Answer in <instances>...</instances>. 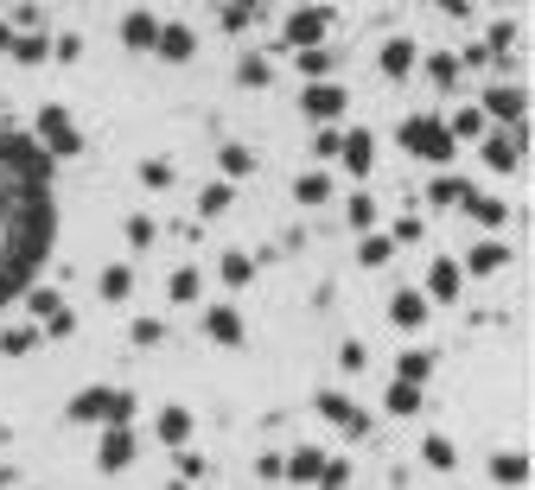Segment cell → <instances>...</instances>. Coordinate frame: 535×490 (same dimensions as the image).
Segmentation results:
<instances>
[{"instance_id":"obj_1","label":"cell","mask_w":535,"mask_h":490,"mask_svg":"<svg viewBox=\"0 0 535 490\" xmlns=\"http://www.w3.org/2000/svg\"><path fill=\"white\" fill-rule=\"evenodd\" d=\"M134 414H141V395L115 389V382H90V389H77L71 408H64L71 427H109V420H134Z\"/></svg>"},{"instance_id":"obj_2","label":"cell","mask_w":535,"mask_h":490,"mask_svg":"<svg viewBox=\"0 0 535 490\" xmlns=\"http://www.w3.org/2000/svg\"><path fill=\"white\" fill-rule=\"evenodd\" d=\"M395 147L408 153V160H427V166H453L459 140L446 134L440 115H402V128H395Z\"/></svg>"},{"instance_id":"obj_3","label":"cell","mask_w":535,"mask_h":490,"mask_svg":"<svg viewBox=\"0 0 535 490\" xmlns=\"http://www.w3.org/2000/svg\"><path fill=\"white\" fill-rule=\"evenodd\" d=\"M32 134H39L45 160H77L83 153V128H77V115L64 109V102H45L39 121H32Z\"/></svg>"},{"instance_id":"obj_4","label":"cell","mask_w":535,"mask_h":490,"mask_svg":"<svg viewBox=\"0 0 535 490\" xmlns=\"http://www.w3.org/2000/svg\"><path fill=\"white\" fill-rule=\"evenodd\" d=\"M96 471L102 478H122V471L141 459V433H134V420H109V427H96Z\"/></svg>"},{"instance_id":"obj_5","label":"cell","mask_w":535,"mask_h":490,"mask_svg":"<svg viewBox=\"0 0 535 490\" xmlns=\"http://www.w3.org/2000/svg\"><path fill=\"white\" fill-rule=\"evenodd\" d=\"M332 26H338V13H332V7H319V0H313V7H293V13H287V26H281V45H274V51L325 45V32H332Z\"/></svg>"},{"instance_id":"obj_6","label":"cell","mask_w":535,"mask_h":490,"mask_svg":"<svg viewBox=\"0 0 535 490\" xmlns=\"http://www.w3.org/2000/svg\"><path fill=\"white\" fill-rule=\"evenodd\" d=\"M344 109H351V90L332 83V77H313V83L300 90V115L313 121V128H325V121H344Z\"/></svg>"},{"instance_id":"obj_7","label":"cell","mask_w":535,"mask_h":490,"mask_svg":"<svg viewBox=\"0 0 535 490\" xmlns=\"http://www.w3.org/2000/svg\"><path fill=\"white\" fill-rule=\"evenodd\" d=\"M478 109H485L491 128H510V121L529 115V90L523 83H485V90H478Z\"/></svg>"},{"instance_id":"obj_8","label":"cell","mask_w":535,"mask_h":490,"mask_svg":"<svg viewBox=\"0 0 535 490\" xmlns=\"http://www.w3.org/2000/svg\"><path fill=\"white\" fill-rule=\"evenodd\" d=\"M510 261H516V249H510V242L491 230V236H478L472 249H465V261H459V268H465V280H491V274H504Z\"/></svg>"},{"instance_id":"obj_9","label":"cell","mask_w":535,"mask_h":490,"mask_svg":"<svg viewBox=\"0 0 535 490\" xmlns=\"http://www.w3.org/2000/svg\"><path fill=\"white\" fill-rule=\"evenodd\" d=\"M421 293H427L434 306H459V300H465V268H459L453 255H434V261H427Z\"/></svg>"},{"instance_id":"obj_10","label":"cell","mask_w":535,"mask_h":490,"mask_svg":"<svg viewBox=\"0 0 535 490\" xmlns=\"http://www.w3.org/2000/svg\"><path fill=\"white\" fill-rule=\"evenodd\" d=\"M204 338H211L217 350H243L249 344V319L230 300H217V306H204Z\"/></svg>"},{"instance_id":"obj_11","label":"cell","mask_w":535,"mask_h":490,"mask_svg":"<svg viewBox=\"0 0 535 490\" xmlns=\"http://www.w3.org/2000/svg\"><path fill=\"white\" fill-rule=\"evenodd\" d=\"M338 166L351 172L357 185L376 179V134H370V128H344V140H338Z\"/></svg>"},{"instance_id":"obj_12","label":"cell","mask_w":535,"mask_h":490,"mask_svg":"<svg viewBox=\"0 0 535 490\" xmlns=\"http://www.w3.org/2000/svg\"><path fill=\"white\" fill-rule=\"evenodd\" d=\"M414 58H421V45H414L408 32H389L383 51H376V77H383V83H408L414 77Z\"/></svg>"},{"instance_id":"obj_13","label":"cell","mask_w":535,"mask_h":490,"mask_svg":"<svg viewBox=\"0 0 535 490\" xmlns=\"http://www.w3.org/2000/svg\"><path fill=\"white\" fill-rule=\"evenodd\" d=\"M153 440H160L166 452H172V446H192V440H198V414L185 408V401H166V408L153 414Z\"/></svg>"},{"instance_id":"obj_14","label":"cell","mask_w":535,"mask_h":490,"mask_svg":"<svg viewBox=\"0 0 535 490\" xmlns=\"http://www.w3.org/2000/svg\"><path fill=\"white\" fill-rule=\"evenodd\" d=\"M427 312H434V300H427L421 287H395L389 293V325L395 331H427Z\"/></svg>"},{"instance_id":"obj_15","label":"cell","mask_w":535,"mask_h":490,"mask_svg":"<svg viewBox=\"0 0 535 490\" xmlns=\"http://www.w3.org/2000/svg\"><path fill=\"white\" fill-rule=\"evenodd\" d=\"M459 210H465V217H472L478 223V230H504V223H510V204L504 198H497V191H478V185H465V198H459Z\"/></svg>"},{"instance_id":"obj_16","label":"cell","mask_w":535,"mask_h":490,"mask_svg":"<svg viewBox=\"0 0 535 490\" xmlns=\"http://www.w3.org/2000/svg\"><path fill=\"white\" fill-rule=\"evenodd\" d=\"M153 51H160L166 64H192L198 58V32L185 20H160V32H153Z\"/></svg>"},{"instance_id":"obj_17","label":"cell","mask_w":535,"mask_h":490,"mask_svg":"<svg viewBox=\"0 0 535 490\" xmlns=\"http://www.w3.org/2000/svg\"><path fill=\"white\" fill-rule=\"evenodd\" d=\"M134 287H141V274H134V261H109V268L96 274V300L102 306H128Z\"/></svg>"},{"instance_id":"obj_18","label":"cell","mask_w":535,"mask_h":490,"mask_svg":"<svg viewBox=\"0 0 535 490\" xmlns=\"http://www.w3.org/2000/svg\"><path fill=\"white\" fill-rule=\"evenodd\" d=\"M319 465H325V446H293V452H281V484H293V490H313Z\"/></svg>"},{"instance_id":"obj_19","label":"cell","mask_w":535,"mask_h":490,"mask_svg":"<svg viewBox=\"0 0 535 490\" xmlns=\"http://www.w3.org/2000/svg\"><path fill=\"white\" fill-rule=\"evenodd\" d=\"M332 166H306L300 172V179H293V204H300V210H325V204H332Z\"/></svg>"},{"instance_id":"obj_20","label":"cell","mask_w":535,"mask_h":490,"mask_svg":"<svg viewBox=\"0 0 535 490\" xmlns=\"http://www.w3.org/2000/svg\"><path fill=\"white\" fill-rule=\"evenodd\" d=\"M7 58H13V64H26V70L51 64V32H39V26H13V45H7Z\"/></svg>"},{"instance_id":"obj_21","label":"cell","mask_w":535,"mask_h":490,"mask_svg":"<svg viewBox=\"0 0 535 490\" xmlns=\"http://www.w3.org/2000/svg\"><path fill=\"white\" fill-rule=\"evenodd\" d=\"M421 408H427V389H421V382H402V376H395L389 389H383V414H389V420H414Z\"/></svg>"},{"instance_id":"obj_22","label":"cell","mask_w":535,"mask_h":490,"mask_svg":"<svg viewBox=\"0 0 535 490\" xmlns=\"http://www.w3.org/2000/svg\"><path fill=\"white\" fill-rule=\"evenodd\" d=\"M255 268H262V261H255L249 249H223V255H217V280H223V293H243L249 280H255Z\"/></svg>"},{"instance_id":"obj_23","label":"cell","mask_w":535,"mask_h":490,"mask_svg":"<svg viewBox=\"0 0 535 490\" xmlns=\"http://www.w3.org/2000/svg\"><path fill=\"white\" fill-rule=\"evenodd\" d=\"M414 70H421V77L427 83H434V90H465V70H459V58H453V51H427V58H414Z\"/></svg>"},{"instance_id":"obj_24","label":"cell","mask_w":535,"mask_h":490,"mask_svg":"<svg viewBox=\"0 0 535 490\" xmlns=\"http://www.w3.org/2000/svg\"><path fill=\"white\" fill-rule=\"evenodd\" d=\"M529 452H497V459H491V484L497 490H529Z\"/></svg>"},{"instance_id":"obj_25","label":"cell","mask_w":535,"mask_h":490,"mask_svg":"<svg viewBox=\"0 0 535 490\" xmlns=\"http://www.w3.org/2000/svg\"><path fill=\"white\" fill-rule=\"evenodd\" d=\"M313 414L325 420V427H338V433H344V427L357 420V401L344 395V389H319V395H313Z\"/></svg>"},{"instance_id":"obj_26","label":"cell","mask_w":535,"mask_h":490,"mask_svg":"<svg viewBox=\"0 0 535 490\" xmlns=\"http://www.w3.org/2000/svg\"><path fill=\"white\" fill-rule=\"evenodd\" d=\"M465 185H472V179H459L453 166H434V185H427V210H459Z\"/></svg>"},{"instance_id":"obj_27","label":"cell","mask_w":535,"mask_h":490,"mask_svg":"<svg viewBox=\"0 0 535 490\" xmlns=\"http://www.w3.org/2000/svg\"><path fill=\"white\" fill-rule=\"evenodd\" d=\"M434 370H440V357H434L427 344H408L402 357H395V376H402V382H421V389L434 382Z\"/></svg>"},{"instance_id":"obj_28","label":"cell","mask_w":535,"mask_h":490,"mask_svg":"<svg viewBox=\"0 0 535 490\" xmlns=\"http://www.w3.org/2000/svg\"><path fill=\"white\" fill-rule=\"evenodd\" d=\"M249 172H255V147H243V140H223V147H217V179H249Z\"/></svg>"},{"instance_id":"obj_29","label":"cell","mask_w":535,"mask_h":490,"mask_svg":"<svg viewBox=\"0 0 535 490\" xmlns=\"http://www.w3.org/2000/svg\"><path fill=\"white\" fill-rule=\"evenodd\" d=\"M485 128H491V121H485V109H478V102H465V109H453V115H446V134H453L459 147H472V140L485 134Z\"/></svg>"},{"instance_id":"obj_30","label":"cell","mask_w":535,"mask_h":490,"mask_svg":"<svg viewBox=\"0 0 535 490\" xmlns=\"http://www.w3.org/2000/svg\"><path fill=\"white\" fill-rule=\"evenodd\" d=\"M39 344H45V331L32 325V319H20V325H7V331H0V357H32Z\"/></svg>"},{"instance_id":"obj_31","label":"cell","mask_w":535,"mask_h":490,"mask_svg":"<svg viewBox=\"0 0 535 490\" xmlns=\"http://www.w3.org/2000/svg\"><path fill=\"white\" fill-rule=\"evenodd\" d=\"M153 32H160V20H153L147 7L122 13V45H128V51H153Z\"/></svg>"},{"instance_id":"obj_32","label":"cell","mask_w":535,"mask_h":490,"mask_svg":"<svg viewBox=\"0 0 535 490\" xmlns=\"http://www.w3.org/2000/svg\"><path fill=\"white\" fill-rule=\"evenodd\" d=\"M166 300H172V306H198V300H204V274H198V268H172V274H166Z\"/></svg>"},{"instance_id":"obj_33","label":"cell","mask_w":535,"mask_h":490,"mask_svg":"<svg viewBox=\"0 0 535 490\" xmlns=\"http://www.w3.org/2000/svg\"><path fill=\"white\" fill-rule=\"evenodd\" d=\"M230 204H236V185H230V179L204 185V191H198V223H217V217H230Z\"/></svg>"},{"instance_id":"obj_34","label":"cell","mask_w":535,"mask_h":490,"mask_svg":"<svg viewBox=\"0 0 535 490\" xmlns=\"http://www.w3.org/2000/svg\"><path fill=\"white\" fill-rule=\"evenodd\" d=\"M122 236H128V249H134V255H147V249H153V242H160L166 230L147 217V210H128V217H122Z\"/></svg>"},{"instance_id":"obj_35","label":"cell","mask_w":535,"mask_h":490,"mask_svg":"<svg viewBox=\"0 0 535 490\" xmlns=\"http://www.w3.org/2000/svg\"><path fill=\"white\" fill-rule=\"evenodd\" d=\"M287 58H293V70H300V77L306 83H313V77H332V45H300V51H287Z\"/></svg>"},{"instance_id":"obj_36","label":"cell","mask_w":535,"mask_h":490,"mask_svg":"<svg viewBox=\"0 0 535 490\" xmlns=\"http://www.w3.org/2000/svg\"><path fill=\"white\" fill-rule=\"evenodd\" d=\"M134 179H141V191H172V185H179V166L160 160V153H147V160L134 166Z\"/></svg>"},{"instance_id":"obj_37","label":"cell","mask_w":535,"mask_h":490,"mask_svg":"<svg viewBox=\"0 0 535 490\" xmlns=\"http://www.w3.org/2000/svg\"><path fill=\"white\" fill-rule=\"evenodd\" d=\"M344 223H351L357 236H364V230H376V191H370V185H357L351 198H344Z\"/></svg>"},{"instance_id":"obj_38","label":"cell","mask_w":535,"mask_h":490,"mask_svg":"<svg viewBox=\"0 0 535 490\" xmlns=\"http://www.w3.org/2000/svg\"><path fill=\"white\" fill-rule=\"evenodd\" d=\"M236 83H243V90H268L274 83V51H249V58L236 64Z\"/></svg>"},{"instance_id":"obj_39","label":"cell","mask_w":535,"mask_h":490,"mask_svg":"<svg viewBox=\"0 0 535 490\" xmlns=\"http://www.w3.org/2000/svg\"><path fill=\"white\" fill-rule=\"evenodd\" d=\"M395 261V242L383 236V230H364L357 236V268H389Z\"/></svg>"},{"instance_id":"obj_40","label":"cell","mask_w":535,"mask_h":490,"mask_svg":"<svg viewBox=\"0 0 535 490\" xmlns=\"http://www.w3.org/2000/svg\"><path fill=\"white\" fill-rule=\"evenodd\" d=\"M421 465L427 471H459V446L446 440V433H427L421 440Z\"/></svg>"},{"instance_id":"obj_41","label":"cell","mask_w":535,"mask_h":490,"mask_svg":"<svg viewBox=\"0 0 535 490\" xmlns=\"http://www.w3.org/2000/svg\"><path fill=\"white\" fill-rule=\"evenodd\" d=\"M338 140H344V128H338V121H325V128H313V140H306L313 166H338Z\"/></svg>"},{"instance_id":"obj_42","label":"cell","mask_w":535,"mask_h":490,"mask_svg":"<svg viewBox=\"0 0 535 490\" xmlns=\"http://www.w3.org/2000/svg\"><path fill=\"white\" fill-rule=\"evenodd\" d=\"M255 13H262V0H217V26L223 32H249Z\"/></svg>"},{"instance_id":"obj_43","label":"cell","mask_w":535,"mask_h":490,"mask_svg":"<svg viewBox=\"0 0 535 490\" xmlns=\"http://www.w3.org/2000/svg\"><path fill=\"white\" fill-rule=\"evenodd\" d=\"M516 39H523V26H516V13H497V20H491V32H485V45L497 51V58H510V51H516Z\"/></svg>"},{"instance_id":"obj_44","label":"cell","mask_w":535,"mask_h":490,"mask_svg":"<svg viewBox=\"0 0 535 490\" xmlns=\"http://www.w3.org/2000/svg\"><path fill=\"white\" fill-rule=\"evenodd\" d=\"M351 459H332V452H325V465H319V478H313V490H351Z\"/></svg>"},{"instance_id":"obj_45","label":"cell","mask_w":535,"mask_h":490,"mask_svg":"<svg viewBox=\"0 0 535 490\" xmlns=\"http://www.w3.org/2000/svg\"><path fill=\"white\" fill-rule=\"evenodd\" d=\"M389 242H395V249H414V242H427V223L414 217V210H402V217L389 223Z\"/></svg>"},{"instance_id":"obj_46","label":"cell","mask_w":535,"mask_h":490,"mask_svg":"<svg viewBox=\"0 0 535 490\" xmlns=\"http://www.w3.org/2000/svg\"><path fill=\"white\" fill-rule=\"evenodd\" d=\"M77 325H83V319H77V306H58V312H45V319H39L45 344H51V338H77Z\"/></svg>"},{"instance_id":"obj_47","label":"cell","mask_w":535,"mask_h":490,"mask_svg":"<svg viewBox=\"0 0 535 490\" xmlns=\"http://www.w3.org/2000/svg\"><path fill=\"white\" fill-rule=\"evenodd\" d=\"M58 306H64L58 287H26V319H32V325H39L45 312H58Z\"/></svg>"},{"instance_id":"obj_48","label":"cell","mask_w":535,"mask_h":490,"mask_svg":"<svg viewBox=\"0 0 535 490\" xmlns=\"http://www.w3.org/2000/svg\"><path fill=\"white\" fill-rule=\"evenodd\" d=\"M128 344H134V350H160V344H166V325H160V319H134V325H128Z\"/></svg>"},{"instance_id":"obj_49","label":"cell","mask_w":535,"mask_h":490,"mask_svg":"<svg viewBox=\"0 0 535 490\" xmlns=\"http://www.w3.org/2000/svg\"><path fill=\"white\" fill-rule=\"evenodd\" d=\"M453 58H459V70H491V64H497V51H491L485 39H472V45H459Z\"/></svg>"},{"instance_id":"obj_50","label":"cell","mask_w":535,"mask_h":490,"mask_svg":"<svg viewBox=\"0 0 535 490\" xmlns=\"http://www.w3.org/2000/svg\"><path fill=\"white\" fill-rule=\"evenodd\" d=\"M364 363H370V344H364V338H344V344H338V370H344V376H357Z\"/></svg>"},{"instance_id":"obj_51","label":"cell","mask_w":535,"mask_h":490,"mask_svg":"<svg viewBox=\"0 0 535 490\" xmlns=\"http://www.w3.org/2000/svg\"><path fill=\"white\" fill-rule=\"evenodd\" d=\"M172 459H179V478L185 484H198L204 471H211V465H204V452H192V446H172Z\"/></svg>"},{"instance_id":"obj_52","label":"cell","mask_w":535,"mask_h":490,"mask_svg":"<svg viewBox=\"0 0 535 490\" xmlns=\"http://www.w3.org/2000/svg\"><path fill=\"white\" fill-rule=\"evenodd\" d=\"M51 58H58V64H77V58H83V39H77V32H51Z\"/></svg>"},{"instance_id":"obj_53","label":"cell","mask_w":535,"mask_h":490,"mask_svg":"<svg viewBox=\"0 0 535 490\" xmlns=\"http://www.w3.org/2000/svg\"><path fill=\"white\" fill-rule=\"evenodd\" d=\"M255 478H262V484H281V452H255Z\"/></svg>"},{"instance_id":"obj_54","label":"cell","mask_w":535,"mask_h":490,"mask_svg":"<svg viewBox=\"0 0 535 490\" xmlns=\"http://www.w3.org/2000/svg\"><path fill=\"white\" fill-rule=\"evenodd\" d=\"M370 433H376V420H370L364 408H357V420H351V427H344V440H370Z\"/></svg>"},{"instance_id":"obj_55","label":"cell","mask_w":535,"mask_h":490,"mask_svg":"<svg viewBox=\"0 0 535 490\" xmlns=\"http://www.w3.org/2000/svg\"><path fill=\"white\" fill-rule=\"evenodd\" d=\"M7 484H20V471H13L7 459H0V490H7Z\"/></svg>"},{"instance_id":"obj_56","label":"cell","mask_w":535,"mask_h":490,"mask_svg":"<svg viewBox=\"0 0 535 490\" xmlns=\"http://www.w3.org/2000/svg\"><path fill=\"white\" fill-rule=\"evenodd\" d=\"M7 45H13V20H0V58H7Z\"/></svg>"},{"instance_id":"obj_57","label":"cell","mask_w":535,"mask_h":490,"mask_svg":"<svg viewBox=\"0 0 535 490\" xmlns=\"http://www.w3.org/2000/svg\"><path fill=\"white\" fill-rule=\"evenodd\" d=\"M491 7H504V13H510V7H523V0H491Z\"/></svg>"},{"instance_id":"obj_58","label":"cell","mask_w":535,"mask_h":490,"mask_svg":"<svg viewBox=\"0 0 535 490\" xmlns=\"http://www.w3.org/2000/svg\"><path fill=\"white\" fill-rule=\"evenodd\" d=\"M166 490H198V484H185V478H179V484H166Z\"/></svg>"}]
</instances>
